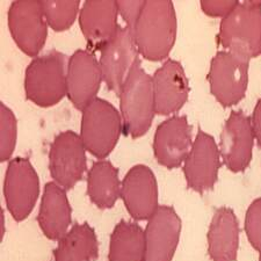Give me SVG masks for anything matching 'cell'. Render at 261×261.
<instances>
[{
	"instance_id": "83f0119b",
	"label": "cell",
	"mask_w": 261,
	"mask_h": 261,
	"mask_svg": "<svg viewBox=\"0 0 261 261\" xmlns=\"http://www.w3.org/2000/svg\"><path fill=\"white\" fill-rule=\"evenodd\" d=\"M238 2H201V8L205 14L215 18H225L237 5Z\"/></svg>"
},
{
	"instance_id": "f1b7e54d",
	"label": "cell",
	"mask_w": 261,
	"mask_h": 261,
	"mask_svg": "<svg viewBox=\"0 0 261 261\" xmlns=\"http://www.w3.org/2000/svg\"><path fill=\"white\" fill-rule=\"evenodd\" d=\"M251 123H252V129H253L255 141L258 142V145L261 147V99L255 105Z\"/></svg>"
},
{
	"instance_id": "603a6c76",
	"label": "cell",
	"mask_w": 261,
	"mask_h": 261,
	"mask_svg": "<svg viewBox=\"0 0 261 261\" xmlns=\"http://www.w3.org/2000/svg\"><path fill=\"white\" fill-rule=\"evenodd\" d=\"M108 261H145V233L137 223L121 221L109 242Z\"/></svg>"
},
{
	"instance_id": "8fae6325",
	"label": "cell",
	"mask_w": 261,
	"mask_h": 261,
	"mask_svg": "<svg viewBox=\"0 0 261 261\" xmlns=\"http://www.w3.org/2000/svg\"><path fill=\"white\" fill-rule=\"evenodd\" d=\"M254 134L250 117L243 112H232L221 133V158L228 170L234 173L245 171L253 155Z\"/></svg>"
},
{
	"instance_id": "ffe728a7",
	"label": "cell",
	"mask_w": 261,
	"mask_h": 261,
	"mask_svg": "<svg viewBox=\"0 0 261 261\" xmlns=\"http://www.w3.org/2000/svg\"><path fill=\"white\" fill-rule=\"evenodd\" d=\"M208 254L213 261H236L239 247V223L232 209L215 212L208 230Z\"/></svg>"
},
{
	"instance_id": "7a4b0ae2",
	"label": "cell",
	"mask_w": 261,
	"mask_h": 261,
	"mask_svg": "<svg viewBox=\"0 0 261 261\" xmlns=\"http://www.w3.org/2000/svg\"><path fill=\"white\" fill-rule=\"evenodd\" d=\"M225 51L251 61L261 55V3H239L223 18L217 35Z\"/></svg>"
},
{
	"instance_id": "5bb4252c",
	"label": "cell",
	"mask_w": 261,
	"mask_h": 261,
	"mask_svg": "<svg viewBox=\"0 0 261 261\" xmlns=\"http://www.w3.org/2000/svg\"><path fill=\"white\" fill-rule=\"evenodd\" d=\"M121 196L133 218L149 221L159 208L158 185L153 172L145 165L130 168L122 181Z\"/></svg>"
},
{
	"instance_id": "f546056e",
	"label": "cell",
	"mask_w": 261,
	"mask_h": 261,
	"mask_svg": "<svg viewBox=\"0 0 261 261\" xmlns=\"http://www.w3.org/2000/svg\"><path fill=\"white\" fill-rule=\"evenodd\" d=\"M259 261H261V253H260V256H259Z\"/></svg>"
},
{
	"instance_id": "52a82bcc",
	"label": "cell",
	"mask_w": 261,
	"mask_h": 261,
	"mask_svg": "<svg viewBox=\"0 0 261 261\" xmlns=\"http://www.w3.org/2000/svg\"><path fill=\"white\" fill-rule=\"evenodd\" d=\"M40 195V179L26 158L10 161L4 181V196L7 209L16 222L29 216Z\"/></svg>"
},
{
	"instance_id": "cb8c5ba5",
	"label": "cell",
	"mask_w": 261,
	"mask_h": 261,
	"mask_svg": "<svg viewBox=\"0 0 261 261\" xmlns=\"http://www.w3.org/2000/svg\"><path fill=\"white\" fill-rule=\"evenodd\" d=\"M48 26L55 32H64L72 26L77 18L81 3L41 2Z\"/></svg>"
},
{
	"instance_id": "d6986e66",
	"label": "cell",
	"mask_w": 261,
	"mask_h": 261,
	"mask_svg": "<svg viewBox=\"0 0 261 261\" xmlns=\"http://www.w3.org/2000/svg\"><path fill=\"white\" fill-rule=\"evenodd\" d=\"M71 213L72 210L65 189L54 181L45 185L37 217L45 237L50 241L60 242L69 232Z\"/></svg>"
},
{
	"instance_id": "3957f363",
	"label": "cell",
	"mask_w": 261,
	"mask_h": 261,
	"mask_svg": "<svg viewBox=\"0 0 261 261\" xmlns=\"http://www.w3.org/2000/svg\"><path fill=\"white\" fill-rule=\"evenodd\" d=\"M121 116L125 135L138 138L147 133L155 114L152 77L138 61L120 92Z\"/></svg>"
},
{
	"instance_id": "4316f807",
	"label": "cell",
	"mask_w": 261,
	"mask_h": 261,
	"mask_svg": "<svg viewBox=\"0 0 261 261\" xmlns=\"http://www.w3.org/2000/svg\"><path fill=\"white\" fill-rule=\"evenodd\" d=\"M117 3V10H119V14L122 16V19L125 22V27L132 29L134 32V28L136 26V22L140 16L142 8L144 6L145 2H116Z\"/></svg>"
},
{
	"instance_id": "9a60e30c",
	"label": "cell",
	"mask_w": 261,
	"mask_h": 261,
	"mask_svg": "<svg viewBox=\"0 0 261 261\" xmlns=\"http://www.w3.org/2000/svg\"><path fill=\"white\" fill-rule=\"evenodd\" d=\"M192 127L186 116H172L158 125L153 137L157 162L170 170L182 165L191 152Z\"/></svg>"
},
{
	"instance_id": "ac0fdd59",
	"label": "cell",
	"mask_w": 261,
	"mask_h": 261,
	"mask_svg": "<svg viewBox=\"0 0 261 261\" xmlns=\"http://www.w3.org/2000/svg\"><path fill=\"white\" fill-rule=\"evenodd\" d=\"M116 2H86L79 12V24L91 53L102 50L117 31Z\"/></svg>"
},
{
	"instance_id": "277c9868",
	"label": "cell",
	"mask_w": 261,
	"mask_h": 261,
	"mask_svg": "<svg viewBox=\"0 0 261 261\" xmlns=\"http://www.w3.org/2000/svg\"><path fill=\"white\" fill-rule=\"evenodd\" d=\"M24 92L28 100L40 107H51L67 95L65 56L53 50L35 57L24 73Z\"/></svg>"
},
{
	"instance_id": "7402d4cb",
	"label": "cell",
	"mask_w": 261,
	"mask_h": 261,
	"mask_svg": "<svg viewBox=\"0 0 261 261\" xmlns=\"http://www.w3.org/2000/svg\"><path fill=\"white\" fill-rule=\"evenodd\" d=\"M99 245L94 229L87 223L74 224L58 242L54 252L55 261H94Z\"/></svg>"
},
{
	"instance_id": "8992f818",
	"label": "cell",
	"mask_w": 261,
	"mask_h": 261,
	"mask_svg": "<svg viewBox=\"0 0 261 261\" xmlns=\"http://www.w3.org/2000/svg\"><path fill=\"white\" fill-rule=\"evenodd\" d=\"M250 61L229 51H218L210 63L208 82L212 94L222 106L237 105L246 94Z\"/></svg>"
},
{
	"instance_id": "ba28073f",
	"label": "cell",
	"mask_w": 261,
	"mask_h": 261,
	"mask_svg": "<svg viewBox=\"0 0 261 261\" xmlns=\"http://www.w3.org/2000/svg\"><path fill=\"white\" fill-rule=\"evenodd\" d=\"M86 151L81 135L72 130L58 134L49 152V170L54 182L65 191L74 187L86 172Z\"/></svg>"
},
{
	"instance_id": "44dd1931",
	"label": "cell",
	"mask_w": 261,
	"mask_h": 261,
	"mask_svg": "<svg viewBox=\"0 0 261 261\" xmlns=\"http://www.w3.org/2000/svg\"><path fill=\"white\" fill-rule=\"evenodd\" d=\"M119 170L108 161L93 164L87 176V194L100 209L113 208L121 196Z\"/></svg>"
},
{
	"instance_id": "30bf717a",
	"label": "cell",
	"mask_w": 261,
	"mask_h": 261,
	"mask_svg": "<svg viewBox=\"0 0 261 261\" xmlns=\"http://www.w3.org/2000/svg\"><path fill=\"white\" fill-rule=\"evenodd\" d=\"M138 55L134 32L125 26H119L114 37L101 50L99 64L102 81L116 95H120L130 71L140 61Z\"/></svg>"
},
{
	"instance_id": "5b68a950",
	"label": "cell",
	"mask_w": 261,
	"mask_h": 261,
	"mask_svg": "<svg viewBox=\"0 0 261 261\" xmlns=\"http://www.w3.org/2000/svg\"><path fill=\"white\" fill-rule=\"evenodd\" d=\"M122 132L121 113L108 101L95 98L83 111L81 137L86 150L98 159L111 154Z\"/></svg>"
},
{
	"instance_id": "2e32d148",
	"label": "cell",
	"mask_w": 261,
	"mask_h": 261,
	"mask_svg": "<svg viewBox=\"0 0 261 261\" xmlns=\"http://www.w3.org/2000/svg\"><path fill=\"white\" fill-rule=\"evenodd\" d=\"M180 232L181 221L175 210L168 205H159L144 230L145 261H172Z\"/></svg>"
},
{
	"instance_id": "6da1fadb",
	"label": "cell",
	"mask_w": 261,
	"mask_h": 261,
	"mask_svg": "<svg viewBox=\"0 0 261 261\" xmlns=\"http://www.w3.org/2000/svg\"><path fill=\"white\" fill-rule=\"evenodd\" d=\"M134 37L138 54L147 61H163L170 55L175 43L176 15L172 2H145Z\"/></svg>"
},
{
	"instance_id": "d4e9b609",
	"label": "cell",
	"mask_w": 261,
	"mask_h": 261,
	"mask_svg": "<svg viewBox=\"0 0 261 261\" xmlns=\"http://www.w3.org/2000/svg\"><path fill=\"white\" fill-rule=\"evenodd\" d=\"M16 119L6 105H0V159L10 161L16 145Z\"/></svg>"
},
{
	"instance_id": "7c38bea8",
	"label": "cell",
	"mask_w": 261,
	"mask_h": 261,
	"mask_svg": "<svg viewBox=\"0 0 261 261\" xmlns=\"http://www.w3.org/2000/svg\"><path fill=\"white\" fill-rule=\"evenodd\" d=\"M221 153L214 137L199 130L192 150L184 163L187 186L203 193L213 189L221 167Z\"/></svg>"
},
{
	"instance_id": "4fadbf2b",
	"label": "cell",
	"mask_w": 261,
	"mask_h": 261,
	"mask_svg": "<svg viewBox=\"0 0 261 261\" xmlns=\"http://www.w3.org/2000/svg\"><path fill=\"white\" fill-rule=\"evenodd\" d=\"M101 82L102 72L93 53L84 49L73 53L66 67L67 98L73 106L83 112L96 98Z\"/></svg>"
},
{
	"instance_id": "484cf974",
	"label": "cell",
	"mask_w": 261,
	"mask_h": 261,
	"mask_svg": "<svg viewBox=\"0 0 261 261\" xmlns=\"http://www.w3.org/2000/svg\"><path fill=\"white\" fill-rule=\"evenodd\" d=\"M245 232L251 245L261 253V197L252 202L247 209Z\"/></svg>"
},
{
	"instance_id": "9c48e42d",
	"label": "cell",
	"mask_w": 261,
	"mask_h": 261,
	"mask_svg": "<svg viewBox=\"0 0 261 261\" xmlns=\"http://www.w3.org/2000/svg\"><path fill=\"white\" fill-rule=\"evenodd\" d=\"M7 19L11 35L21 51L36 57L48 36V23L41 2H13Z\"/></svg>"
},
{
	"instance_id": "e0dca14e",
	"label": "cell",
	"mask_w": 261,
	"mask_h": 261,
	"mask_svg": "<svg viewBox=\"0 0 261 261\" xmlns=\"http://www.w3.org/2000/svg\"><path fill=\"white\" fill-rule=\"evenodd\" d=\"M152 85L155 114H174L188 100V79L182 65L174 60L166 61L155 71Z\"/></svg>"
}]
</instances>
